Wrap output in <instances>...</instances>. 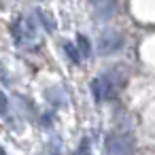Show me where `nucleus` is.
I'll list each match as a JSON object with an SVG mask.
<instances>
[{"label":"nucleus","instance_id":"1","mask_svg":"<svg viewBox=\"0 0 155 155\" xmlns=\"http://www.w3.org/2000/svg\"><path fill=\"white\" fill-rule=\"evenodd\" d=\"M119 45H121V38H119L115 32H106V34L100 38V49H102V51H106V53L115 51Z\"/></svg>","mask_w":155,"mask_h":155},{"label":"nucleus","instance_id":"2","mask_svg":"<svg viewBox=\"0 0 155 155\" xmlns=\"http://www.w3.org/2000/svg\"><path fill=\"white\" fill-rule=\"evenodd\" d=\"M113 89H115V85H110L108 79H98V81L94 83V91H96V96L102 98V100L110 98V96H113Z\"/></svg>","mask_w":155,"mask_h":155},{"label":"nucleus","instance_id":"3","mask_svg":"<svg viewBox=\"0 0 155 155\" xmlns=\"http://www.w3.org/2000/svg\"><path fill=\"white\" fill-rule=\"evenodd\" d=\"M0 110H2V113L7 110V98H5L2 94H0Z\"/></svg>","mask_w":155,"mask_h":155},{"label":"nucleus","instance_id":"4","mask_svg":"<svg viewBox=\"0 0 155 155\" xmlns=\"http://www.w3.org/2000/svg\"><path fill=\"white\" fill-rule=\"evenodd\" d=\"M0 155H5V153H2V149H0Z\"/></svg>","mask_w":155,"mask_h":155}]
</instances>
